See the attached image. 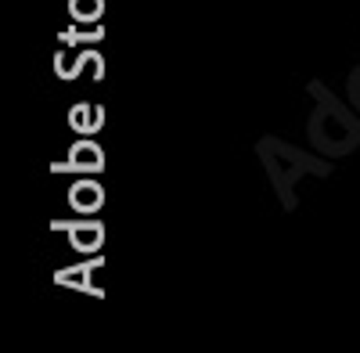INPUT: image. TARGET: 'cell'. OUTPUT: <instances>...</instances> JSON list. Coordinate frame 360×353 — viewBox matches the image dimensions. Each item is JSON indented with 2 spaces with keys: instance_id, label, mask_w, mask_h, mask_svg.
Segmentation results:
<instances>
[{
  "instance_id": "6da1fadb",
  "label": "cell",
  "mask_w": 360,
  "mask_h": 353,
  "mask_svg": "<svg viewBox=\"0 0 360 353\" xmlns=\"http://www.w3.org/2000/svg\"><path fill=\"white\" fill-rule=\"evenodd\" d=\"M307 91L314 98V108L307 115L310 148L328 155V159L353 155L360 148V112L349 101H342L339 94H332L321 79H310Z\"/></svg>"
},
{
  "instance_id": "7a4b0ae2",
  "label": "cell",
  "mask_w": 360,
  "mask_h": 353,
  "mask_svg": "<svg viewBox=\"0 0 360 353\" xmlns=\"http://www.w3.org/2000/svg\"><path fill=\"white\" fill-rule=\"evenodd\" d=\"M256 155L266 169V181L274 188V198L281 202V210L292 213L299 205V181L303 176H332V159L321 152H303L295 144L266 134L256 141Z\"/></svg>"
},
{
  "instance_id": "3957f363",
  "label": "cell",
  "mask_w": 360,
  "mask_h": 353,
  "mask_svg": "<svg viewBox=\"0 0 360 353\" xmlns=\"http://www.w3.org/2000/svg\"><path fill=\"white\" fill-rule=\"evenodd\" d=\"M62 169H76V173H101L105 169V152H101V144L94 141H76L72 148H69V159Z\"/></svg>"
},
{
  "instance_id": "277c9868",
  "label": "cell",
  "mask_w": 360,
  "mask_h": 353,
  "mask_svg": "<svg viewBox=\"0 0 360 353\" xmlns=\"http://www.w3.org/2000/svg\"><path fill=\"white\" fill-rule=\"evenodd\" d=\"M69 205L76 213H98L101 205H105V188L98 184V181H90V173L86 176H79V181L69 188Z\"/></svg>"
},
{
  "instance_id": "5b68a950",
  "label": "cell",
  "mask_w": 360,
  "mask_h": 353,
  "mask_svg": "<svg viewBox=\"0 0 360 353\" xmlns=\"http://www.w3.org/2000/svg\"><path fill=\"white\" fill-rule=\"evenodd\" d=\"M69 245L83 256H94L101 245H105V227L98 220H83V224H72L69 227Z\"/></svg>"
},
{
  "instance_id": "8992f818",
  "label": "cell",
  "mask_w": 360,
  "mask_h": 353,
  "mask_svg": "<svg viewBox=\"0 0 360 353\" xmlns=\"http://www.w3.org/2000/svg\"><path fill=\"white\" fill-rule=\"evenodd\" d=\"M101 123H105V108H101V105L79 101V105H72V112H69V127L79 130V134H94V130H101Z\"/></svg>"
},
{
  "instance_id": "52a82bcc",
  "label": "cell",
  "mask_w": 360,
  "mask_h": 353,
  "mask_svg": "<svg viewBox=\"0 0 360 353\" xmlns=\"http://www.w3.org/2000/svg\"><path fill=\"white\" fill-rule=\"evenodd\" d=\"M94 58V51H83V54H76L72 62H69V51H58V58H54V72L62 76V79H72V76H79V69Z\"/></svg>"
},
{
  "instance_id": "ba28073f",
  "label": "cell",
  "mask_w": 360,
  "mask_h": 353,
  "mask_svg": "<svg viewBox=\"0 0 360 353\" xmlns=\"http://www.w3.org/2000/svg\"><path fill=\"white\" fill-rule=\"evenodd\" d=\"M69 15L76 22H101L105 0H69Z\"/></svg>"
},
{
  "instance_id": "9c48e42d",
  "label": "cell",
  "mask_w": 360,
  "mask_h": 353,
  "mask_svg": "<svg viewBox=\"0 0 360 353\" xmlns=\"http://www.w3.org/2000/svg\"><path fill=\"white\" fill-rule=\"evenodd\" d=\"M98 263H101V259H90V263H83V267H72V271H62V274H58V281H62V285H69V281H76L72 288H90V271H94V267H98Z\"/></svg>"
},
{
  "instance_id": "30bf717a",
  "label": "cell",
  "mask_w": 360,
  "mask_h": 353,
  "mask_svg": "<svg viewBox=\"0 0 360 353\" xmlns=\"http://www.w3.org/2000/svg\"><path fill=\"white\" fill-rule=\"evenodd\" d=\"M346 101L360 112V65H353L349 76H346Z\"/></svg>"
},
{
  "instance_id": "8fae6325",
  "label": "cell",
  "mask_w": 360,
  "mask_h": 353,
  "mask_svg": "<svg viewBox=\"0 0 360 353\" xmlns=\"http://www.w3.org/2000/svg\"><path fill=\"white\" fill-rule=\"evenodd\" d=\"M65 40H101V25H94V29H69Z\"/></svg>"
}]
</instances>
